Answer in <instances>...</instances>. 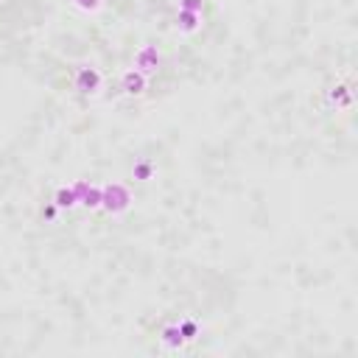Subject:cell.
Instances as JSON below:
<instances>
[{
    "mask_svg": "<svg viewBox=\"0 0 358 358\" xmlns=\"http://www.w3.org/2000/svg\"><path fill=\"white\" fill-rule=\"evenodd\" d=\"M131 204V193L126 185L120 182H109V185H101V207L109 213V215H120L126 213Z\"/></svg>",
    "mask_w": 358,
    "mask_h": 358,
    "instance_id": "obj_1",
    "label": "cell"
},
{
    "mask_svg": "<svg viewBox=\"0 0 358 358\" xmlns=\"http://www.w3.org/2000/svg\"><path fill=\"white\" fill-rule=\"evenodd\" d=\"M103 87V73L95 64H76L73 70V90L81 95H98Z\"/></svg>",
    "mask_w": 358,
    "mask_h": 358,
    "instance_id": "obj_2",
    "label": "cell"
},
{
    "mask_svg": "<svg viewBox=\"0 0 358 358\" xmlns=\"http://www.w3.org/2000/svg\"><path fill=\"white\" fill-rule=\"evenodd\" d=\"M159 64H162V56H159L157 45H140L137 53H134V59H131V67L140 70V73H145V76L157 73Z\"/></svg>",
    "mask_w": 358,
    "mask_h": 358,
    "instance_id": "obj_3",
    "label": "cell"
},
{
    "mask_svg": "<svg viewBox=\"0 0 358 358\" xmlns=\"http://www.w3.org/2000/svg\"><path fill=\"white\" fill-rule=\"evenodd\" d=\"M120 92L123 95H129V98H137V95H143L145 90H148V76L145 73H140V70H134V67H129V70H123L120 73Z\"/></svg>",
    "mask_w": 358,
    "mask_h": 358,
    "instance_id": "obj_4",
    "label": "cell"
},
{
    "mask_svg": "<svg viewBox=\"0 0 358 358\" xmlns=\"http://www.w3.org/2000/svg\"><path fill=\"white\" fill-rule=\"evenodd\" d=\"M159 347L168 350V352H179L185 347V336H182V330H179L176 322L162 324V330H159Z\"/></svg>",
    "mask_w": 358,
    "mask_h": 358,
    "instance_id": "obj_5",
    "label": "cell"
},
{
    "mask_svg": "<svg viewBox=\"0 0 358 358\" xmlns=\"http://www.w3.org/2000/svg\"><path fill=\"white\" fill-rule=\"evenodd\" d=\"M78 204L84 207H101V185H87V182H76L73 185Z\"/></svg>",
    "mask_w": 358,
    "mask_h": 358,
    "instance_id": "obj_6",
    "label": "cell"
},
{
    "mask_svg": "<svg viewBox=\"0 0 358 358\" xmlns=\"http://www.w3.org/2000/svg\"><path fill=\"white\" fill-rule=\"evenodd\" d=\"M350 87H352L350 81L330 87V90H327V103L336 106V109H347V106L352 103V90H350Z\"/></svg>",
    "mask_w": 358,
    "mask_h": 358,
    "instance_id": "obj_7",
    "label": "cell"
},
{
    "mask_svg": "<svg viewBox=\"0 0 358 358\" xmlns=\"http://www.w3.org/2000/svg\"><path fill=\"white\" fill-rule=\"evenodd\" d=\"M154 173H157V162H154L151 157L134 159V165H131V179H134V182H151Z\"/></svg>",
    "mask_w": 358,
    "mask_h": 358,
    "instance_id": "obj_8",
    "label": "cell"
},
{
    "mask_svg": "<svg viewBox=\"0 0 358 358\" xmlns=\"http://www.w3.org/2000/svg\"><path fill=\"white\" fill-rule=\"evenodd\" d=\"M201 28V14L199 11H176V31H182V34H193V31H199Z\"/></svg>",
    "mask_w": 358,
    "mask_h": 358,
    "instance_id": "obj_9",
    "label": "cell"
},
{
    "mask_svg": "<svg viewBox=\"0 0 358 358\" xmlns=\"http://www.w3.org/2000/svg\"><path fill=\"white\" fill-rule=\"evenodd\" d=\"M53 204H56L59 210H73V207L78 204V196H76L73 185H62V187L53 193Z\"/></svg>",
    "mask_w": 358,
    "mask_h": 358,
    "instance_id": "obj_10",
    "label": "cell"
},
{
    "mask_svg": "<svg viewBox=\"0 0 358 358\" xmlns=\"http://www.w3.org/2000/svg\"><path fill=\"white\" fill-rule=\"evenodd\" d=\"M103 3L106 0H70V6L76 11H81V14H98L103 8Z\"/></svg>",
    "mask_w": 358,
    "mask_h": 358,
    "instance_id": "obj_11",
    "label": "cell"
},
{
    "mask_svg": "<svg viewBox=\"0 0 358 358\" xmlns=\"http://www.w3.org/2000/svg\"><path fill=\"white\" fill-rule=\"evenodd\" d=\"M176 324H179V330H182L185 341H193V338L199 336V322H196V319H179Z\"/></svg>",
    "mask_w": 358,
    "mask_h": 358,
    "instance_id": "obj_12",
    "label": "cell"
},
{
    "mask_svg": "<svg viewBox=\"0 0 358 358\" xmlns=\"http://www.w3.org/2000/svg\"><path fill=\"white\" fill-rule=\"evenodd\" d=\"M179 8H182V11H199V14H201L204 0H179Z\"/></svg>",
    "mask_w": 358,
    "mask_h": 358,
    "instance_id": "obj_13",
    "label": "cell"
},
{
    "mask_svg": "<svg viewBox=\"0 0 358 358\" xmlns=\"http://www.w3.org/2000/svg\"><path fill=\"white\" fill-rule=\"evenodd\" d=\"M56 210H59V207L50 201L48 207H42V218H48V221H50V218H56Z\"/></svg>",
    "mask_w": 358,
    "mask_h": 358,
    "instance_id": "obj_14",
    "label": "cell"
}]
</instances>
